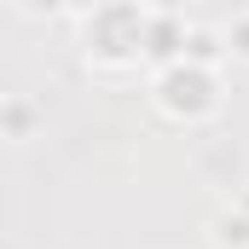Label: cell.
Wrapping results in <instances>:
<instances>
[{
	"label": "cell",
	"instance_id": "5b68a950",
	"mask_svg": "<svg viewBox=\"0 0 249 249\" xmlns=\"http://www.w3.org/2000/svg\"><path fill=\"white\" fill-rule=\"evenodd\" d=\"M186 58H191V64H209V70H226V64H232L226 29H214V23H191V35H186Z\"/></svg>",
	"mask_w": 249,
	"mask_h": 249
},
{
	"label": "cell",
	"instance_id": "ba28073f",
	"mask_svg": "<svg viewBox=\"0 0 249 249\" xmlns=\"http://www.w3.org/2000/svg\"><path fill=\"white\" fill-rule=\"evenodd\" d=\"M23 18H70V0H12Z\"/></svg>",
	"mask_w": 249,
	"mask_h": 249
},
{
	"label": "cell",
	"instance_id": "8992f818",
	"mask_svg": "<svg viewBox=\"0 0 249 249\" xmlns=\"http://www.w3.org/2000/svg\"><path fill=\"white\" fill-rule=\"evenodd\" d=\"M209 244L214 249H249V214L232 203V209H220L214 220H209Z\"/></svg>",
	"mask_w": 249,
	"mask_h": 249
},
{
	"label": "cell",
	"instance_id": "3957f363",
	"mask_svg": "<svg viewBox=\"0 0 249 249\" xmlns=\"http://www.w3.org/2000/svg\"><path fill=\"white\" fill-rule=\"evenodd\" d=\"M186 35L191 23L180 12H151V29H145V70H168V64L186 58Z\"/></svg>",
	"mask_w": 249,
	"mask_h": 249
},
{
	"label": "cell",
	"instance_id": "6da1fadb",
	"mask_svg": "<svg viewBox=\"0 0 249 249\" xmlns=\"http://www.w3.org/2000/svg\"><path fill=\"white\" fill-rule=\"evenodd\" d=\"M145 29H151V12L139 0H105L81 23L87 64L99 75H133V70H145Z\"/></svg>",
	"mask_w": 249,
	"mask_h": 249
},
{
	"label": "cell",
	"instance_id": "9c48e42d",
	"mask_svg": "<svg viewBox=\"0 0 249 249\" xmlns=\"http://www.w3.org/2000/svg\"><path fill=\"white\" fill-rule=\"evenodd\" d=\"M99 6H105V0H70V18H81V23H87V18H93Z\"/></svg>",
	"mask_w": 249,
	"mask_h": 249
},
{
	"label": "cell",
	"instance_id": "7a4b0ae2",
	"mask_svg": "<svg viewBox=\"0 0 249 249\" xmlns=\"http://www.w3.org/2000/svg\"><path fill=\"white\" fill-rule=\"evenodd\" d=\"M151 105L168 116V122L180 127H203L220 116V105H226V81H220V70H209V64H168V70H151Z\"/></svg>",
	"mask_w": 249,
	"mask_h": 249
},
{
	"label": "cell",
	"instance_id": "277c9868",
	"mask_svg": "<svg viewBox=\"0 0 249 249\" xmlns=\"http://www.w3.org/2000/svg\"><path fill=\"white\" fill-rule=\"evenodd\" d=\"M35 127H41V110H35L29 93H6L0 99V139L23 145V139H35Z\"/></svg>",
	"mask_w": 249,
	"mask_h": 249
},
{
	"label": "cell",
	"instance_id": "52a82bcc",
	"mask_svg": "<svg viewBox=\"0 0 249 249\" xmlns=\"http://www.w3.org/2000/svg\"><path fill=\"white\" fill-rule=\"evenodd\" d=\"M226 47H232V64H249V12L226 23Z\"/></svg>",
	"mask_w": 249,
	"mask_h": 249
},
{
	"label": "cell",
	"instance_id": "30bf717a",
	"mask_svg": "<svg viewBox=\"0 0 249 249\" xmlns=\"http://www.w3.org/2000/svg\"><path fill=\"white\" fill-rule=\"evenodd\" d=\"M232 203H238V209H244V214H249V191H238V197H232Z\"/></svg>",
	"mask_w": 249,
	"mask_h": 249
}]
</instances>
